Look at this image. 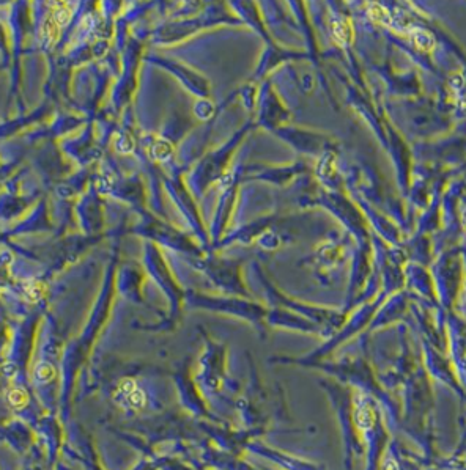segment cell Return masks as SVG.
Segmentation results:
<instances>
[{"mask_svg":"<svg viewBox=\"0 0 466 470\" xmlns=\"http://www.w3.org/2000/svg\"><path fill=\"white\" fill-rule=\"evenodd\" d=\"M55 377V368L54 365L47 363V362H39L35 368V379L38 382L41 384H46V382H51L52 379Z\"/></svg>","mask_w":466,"mask_h":470,"instance_id":"1","label":"cell"},{"mask_svg":"<svg viewBox=\"0 0 466 470\" xmlns=\"http://www.w3.org/2000/svg\"><path fill=\"white\" fill-rule=\"evenodd\" d=\"M58 39V25L51 19H47L43 25V41L49 46H54Z\"/></svg>","mask_w":466,"mask_h":470,"instance_id":"2","label":"cell"},{"mask_svg":"<svg viewBox=\"0 0 466 470\" xmlns=\"http://www.w3.org/2000/svg\"><path fill=\"white\" fill-rule=\"evenodd\" d=\"M8 401H9V404H11L13 407L22 409V407L27 404V401H28L27 392H25V390H22V388H13V390H9Z\"/></svg>","mask_w":466,"mask_h":470,"instance_id":"3","label":"cell"},{"mask_svg":"<svg viewBox=\"0 0 466 470\" xmlns=\"http://www.w3.org/2000/svg\"><path fill=\"white\" fill-rule=\"evenodd\" d=\"M71 16H73L71 9L66 8V6H60V8H57L55 11H54L52 21H54L58 27H62V25H66L69 21H71Z\"/></svg>","mask_w":466,"mask_h":470,"instance_id":"4","label":"cell"},{"mask_svg":"<svg viewBox=\"0 0 466 470\" xmlns=\"http://www.w3.org/2000/svg\"><path fill=\"white\" fill-rule=\"evenodd\" d=\"M25 296L27 299H30V301H38L39 297L43 296V288L39 283L33 282V283H28L25 286Z\"/></svg>","mask_w":466,"mask_h":470,"instance_id":"5","label":"cell"},{"mask_svg":"<svg viewBox=\"0 0 466 470\" xmlns=\"http://www.w3.org/2000/svg\"><path fill=\"white\" fill-rule=\"evenodd\" d=\"M117 149H118V151H122V153L131 151V149H133V140L128 137V135H123V137L117 142Z\"/></svg>","mask_w":466,"mask_h":470,"instance_id":"6","label":"cell"}]
</instances>
